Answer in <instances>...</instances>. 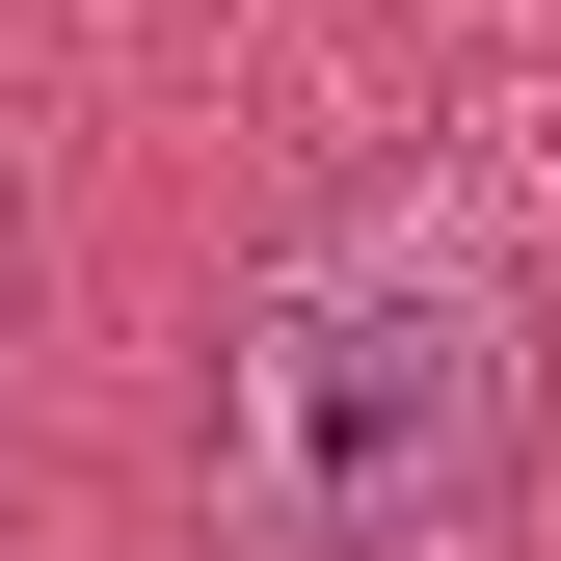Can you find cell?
<instances>
[{
  "instance_id": "1",
  "label": "cell",
  "mask_w": 561,
  "mask_h": 561,
  "mask_svg": "<svg viewBox=\"0 0 561 561\" xmlns=\"http://www.w3.org/2000/svg\"><path fill=\"white\" fill-rule=\"evenodd\" d=\"M508 455H535V347H508L481 241L401 215V241L267 267V321L215 375V535L241 561H481Z\"/></svg>"
}]
</instances>
